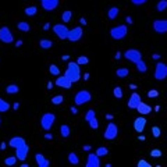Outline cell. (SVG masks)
Segmentation results:
<instances>
[{
	"mask_svg": "<svg viewBox=\"0 0 167 167\" xmlns=\"http://www.w3.org/2000/svg\"><path fill=\"white\" fill-rule=\"evenodd\" d=\"M128 74H130V70H128L127 67H120V68H117V71H116V75L118 77V78H127Z\"/></svg>",
	"mask_w": 167,
	"mask_h": 167,
	"instance_id": "obj_22",
	"label": "cell"
},
{
	"mask_svg": "<svg viewBox=\"0 0 167 167\" xmlns=\"http://www.w3.org/2000/svg\"><path fill=\"white\" fill-rule=\"evenodd\" d=\"M95 117H96V113H95V110H88L87 112V114H85V121H87V123H89V121L92 120V118H95Z\"/></svg>",
	"mask_w": 167,
	"mask_h": 167,
	"instance_id": "obj_37",
	"label": "cell"
},
{
	"mask_svg": "<svg viewBox=\"0 0 167 167\" xmlns=\"http://www.w3.org/2000/svg\"><path fill=\"white\" fill-rule=\"evenodd\" d=\"M125 22H127V24H134V21H132V18H131L130 15H127V17H125Z\"/></svg>",
	"mask_w": 167,
	"mask_h": 167,
	"instance_id": "obj_47",
	"label": "cell"
},
{
	"mask_svg": "<svg viewBox=\"0 0 167 167\" xmlns=\"http://www.w3.org/2000/svg\"><path fill=\"white\" fill-rule=\"evenodd\" d=\"M135 65H137V70H138L139 73H146V71H148V65H146V63L143 61V60L137 61V63H135Z\"/></svg>",
	"mask_w": 167,
	"mask_h": 167,
	"instance_id": "obj_27",
	"label": "cell"
},
{
	"mask_svg": "<svg viewBox=\"0 0 167 167\" xmlns=\"http://www.w3.org/2000/svg\"><path fill=\"white\" fill-rule=\"evenodd\" d=\"M113 95H114V98L121 99V98H123V88L116 87V88H114V91H113Z\"/></svg>",
	"mask_w": 167,
	"mask_h": 167,
	"instance_id": "obj_39",
	"label": "cell"
},
{
	"mask_svg": "<svg viewBox=\"0 0 167 167\" xmlns=\"http://www.w3.org/2000/svg\"><path fill=\"white\" fill-rule=\"evenodd\" d=\"M117 135H118V128H117V125L114 123H109L107 127H106V130H105V134H103L105 139L113 141V139L117 138Z\"/></svg>",
	"mask_w": 167,
	"mask_h": 167,
	"instance_id": "obj_5",
	"label": "cell"
},
{
	"mask_svg": "<svg viewBox=\"0 0 167 167\" xmlns=\"http://www.w3.org/2000/svg\"><path fill=\"white\" fill-rule=\"evenodd\" d=\"M39 46L42 47V49H45V50H47V49H50V47L53 46V42H52L50 39H40Z\"/></svg>",
	"mask_w": 167,
	"mask_h": 167,
	"instance_id": "obj_25",
	"label": "cell"
},
{
	"mask_svg": "<svg viewBox=\"0 0 167 167\" xmlns=\"http://www.w3.org/2000/svg\"><path fill=\"white\" fill-rule=\"evenodd\" d=\"M67 78H70L71 82H78L81 80V68L80 65L77 64L75 61H70L68 65H67V70H65V74H64Z\"/></svg>",
	"mask_w": 167,
	"mask_h": 167,
	"instance_id": "obj_1",
	"label": "cell"
},
{
	"mask_svg": "<svg viewBox=\"0 0 167 167\" xmlns=\"http://www.w3.org/2000/svg\"><path fill=\"white\" fill-rule=\"evenodd\" d=\"M75 63L78 65H85V64H88V63H89V58H88L87 56H80V57L77 58Z\"/></svg>",
	"mask_w": 167,
	"mask_h": 167,
	"instance_id": "obj_38",
	"label": "cell"
},
{
	"mask_svg": "<svg viewBox=\"0 0 167 167\" xmlns=\"http://www.w3.org/2000/svg\"><path fill=\"white\" fill-rule=\"evenodd\" d=\"M82 149H84V150H85V152H89V150H91V149H92V146H91V145H85Z\"/></svg>",
	"mask_w": 167,
	"mask_h": 167,
	"instance_id": "obj_51",
	"label": "cell"
},
{
	"mask_svg": "<svg viewBox=\"0 0 167 167\" xmlns=\"http://www.w3.org/2000/svg\"><path fill=\"white\" fill-rule=\"evenodd\" d=\"M130 88H131V89H137V85H134V84H130Z\"/></svg>",
	"mask_w": 167,
	"mask_h": 167,
	"instance_id": "obj_62",
	"label": "cell"
},
{
	"mask_svg": "<svg viewBox=\"0 0 167 167\" xmlns=\"http://www.w3.org/2000/svg\"><path fill=\"white\" fill-rule=\"evenodd\" d=\"M61 60H63V61H67V60H70V56L68 55H63L61 56Z\"/></svg>",
	"mask_w": 167,
	"mask_h": 167,
	"instance_id": "obj_55",
	"label": "cell"
},
{
	"mask_svg": "<svg viewBox=\"0 0 167 167\" xmlns=\"http://www.w3.org/2000/svg\"><path fill=\"white\" fill-rule=\"evenodd\" d=\"M28 152H29V146L25 143V145H22V146H20V148L15 149V156H17L18 160L24 162V160L28 157Z\"/></svg>",
	"mask_w": 167,
	"mask_h": 167,
	"instance_id": "obj_15",
	"label": "cell"
},
{
	"mask_svg": "<svg viewBox=\"0 0 167 167\" xmlns=\"http://www.w3.org/2000/svg\"><path fill=\"white\" fill-rule=\"evenodd\" d=\"M43 29H45V31H47V29H50V24H49V22H46V24L43 25Z\"/></svg>",
	"mask_w": 167,
	"mask_h": 167,
	"instance_id": "obj_59",
	"label": "cell"
},
{
	"mask_svg": "<svg viewBox=\"0 0 167 167\" xmlns=\"http://www.w3.org/2000/svg\"><path fill=\"white\" fill-rule=\"evenodd\" d=\"M118 14H120L118 7H110L109 11H107V17H109V20H116Z\"/></svg>",
	"mask_w": 167,
	"mask_h": 167,
	"instance_id": "obj_23",
	"label": "cell"
},
{
	"mask_svg": "<svg viewBox=\"0 0 167 167\" xmlns=\"http://www.w3.org/2000/svg\"><path fill=\"white\" fill-rule=\"evenodd\" d=\"M137 110H138V113L141 114V116H148V114H150L152 113V107L148 105V103H143V102H141L138 105V107H137Z\"/></svg>",
	"mask_w": 167,
	"mask_h": 167,
	"instance_id": "obj_19",
	"label": "cell"
},
{
	"mask_svg": "<svg viewBox=\"0 0 167 167\" xmlns=\"http://www.w3.org/2000/svg\"><path fill=\"white\" fill-rule=\"evenodd\" d=\"M25 143H27V141L22 138V137H13V138L8 141V146H11V148H14V149L25 145Z\"/></svg>",
	"mask_w": 167,
	"mask_h": 167,
	"instance_id": "obj_18",
	"label": "cell"
},
{
	"mask_svg": "<svg viewBox=\"0 0 167 167\" xmlns=\"http://www.w3.org/2000/svg\"><path fill=\"white\" fill-rule=\"evenodd\" d=\"M68 31L70 29L67 28V25H64V24H56L55 27H53V32L57 35L58 39H67V36H68Z\"/></svg>",
	"mask_w": 167,
	"mask_h": 167,
	"instance_id": "obj_8",
	"label": "cell"
},
{
	"mask_svg": "<svg viewBox=\"0 0 167 167\" xmlns=\"http://www.w3.org/2000/svg\"><path fill=\"white\" fill-rule=\"evenodd\" d=\"M53 87H55V84L52 82V81H49V82H47V89L50 91V89H53Z\"/></svg>",
	"mask_w": 167,
	"mask_h": 167,
	"instance_id": "obj_48",
	"label": "cell"
},
{
	"mask_svg": "<svg viewBox=\"0 0 167 167\" xmlns=\"http://www.w3.org/2000/svg\"><path fill=\"white\" fill-rule=\"evenodd\" d=\"M40 4H42V7L46 11H52L58 7L60 0H43V2H40Z\"/></svg>",
	"mask_w": 167,
	"mask_h": 167,
	"instance_id": "obj_17",
	"label": "cell"
},
{
	"mask_svg": "<svg viewBox=\"0 0 167 167\" xmlns=\"http://www.w3.org/2000/svg\"><path fill=\"white\" fill-rule=\"evenodd\" d=\"M141 95L137 93V92H134V93H131L130 99H128V107L132 110H137V107H138V105L141 103Z\"/></svg>",
	"mask_w": 167,
	"mask_h": 167,
	"instance_id": "obj_14",
	"label": "cell"
},
{
	"mask_svg": "<svg viewBox=\"0 0 167 167\" xmlns=\"http://www.w3.org/2000/svg\"><path fill=\"white\" fill-rule=\"evenodd\" d=\"M148 0H131V3L135 4V6H142V4H145Z\"/></svg>",
	"mask_w": 167,
	"mask_h": 167,
	"instance_id": "obj_45",
	"label": "cell"
},
{
	"mask_svg": "<svg viewBox=\"0 0 167 167\" xmlns=\"http://www.w3.org/2000/svg\"><path fill=\"white\" fill-rule=\"evenodd\" d=\"M156 10L159 11V13L167 10V0H159V2H157V4H156Z\"/></svg>",
	"mask_w": 167,
	"mask_h": 167,
	"instance_id": "obj_31",
	"label": "cell"
},
{
	"mask_svg": "<svg viewBox=\"0 0 167 167\" xmlns=\"http://www.w3.org/2000/svg\"><path fill=\"white\" fill-rule=\"evenodd\" d=\"M89 127L92 128V130H96V128L99 127V121H98V118L95 117V118H92L91 121H89Z\"/></svg>",
	"mask_w": 167,
	"mask_h": 167,
	"instance_id": "obj_42",
	"label": "cell"
},
{
	"mask_svg": "<svg viewBox=\"0 0 167 167\" xmlns=\"http://www.w3.org/2000/svg\"><path fill=\"white\" fill-rule=\"evenodd\" d=\"M70 110H71V113H73V114H78V109H77L75 106H73Z\"/></svg>",
	"mask_w": 167,
	"mask_h": 167,
	"instance_id": "obj_50",
	"label": "cell"
},
{
	"mask_svg": "<svg viewBox=\"0 0 167 167\" xmlns=\"http://www.w3.org/2000/svg\"><path fill=\"white\" fill-rule=\"evenodd\" d=\"M56 87H60V88H63V89H71L73 82L65 75H58L57 78H56Z\"/></svg>",
	"mask_w": 167,
	"mask_h": 167,
	"instance_id": "obj_11",
	"label": "cell"
},
{
	"mask_svg": "<svg viewBox=\"0 0 167 167\" xmlns=\"http://www.w3.org/2000/svg\"><path fill=\"white\" fill-rule=\"evenodd\" d=\"M146 118L143 116H139V117H137L134 120V130L138 132V134H141V132H143V130H145V127H146Z\"/></svg>",
	"mask_w": 167,
	"mask_h": 167,
	"instance_id": "obj_12",
	"label": "cell"
},
{
	"mask_svg": "<svg viewBox=\"0 0 167 167\" xmlns=\"http://www.w3.org/2000/svg\"><path fill=\"white\" fill-rule=\"evenodd\" d=\"M160 57H162V56H160L159 53H153V55H152V58H153V60H160Z\"/></svg>",
	"mask_w": 167,
	"mask_h": 167,
	"instance_id": "obj_46",
	"label": "cell"
},
{
	"mask_svg": "<svg viewBox=\"0 0 167 167\" xmlns=\"http://www.w3.org/2000/svg\"><path fill=\"white\" fill-rule=\"evenodd\" d=\"M82 36H84V29L81 28V27H75V28H73V29H70L68 31V36H67V39L71 40V42H78Z\"/></svg>",
	"mask_w": 167,
	"mask_h": 167,
	"instance_id": "obj_10",
	"label": "cell"
},
{
	"mask_svg": "<svg viewBox=\"0 0 167 167\" xmlns=\"http://www.w3.org/2000/svg\"><path fill=\"white\" fill-rule=\"evenodd\" d=\"M71 18H73V11L65 10L64 13H63V15H61L63 22H70V21H71Z\"/></svg>",
	"mask_w": 167,
	"mask_h": 167,
	"instance_id": "obj_33",
	"label": "cell"
},
{
	"mask_svg": "<svg viewBox=\"0 0 167 167\" xmlns=\"http://www.w3.org/2000/svg\"><path fill=\"white\" fill-rule=\"evenodd\" d=\"M0 125H2V118H0Z\"/></svg>",
	"mask_w": 167,
	"mask_h": 167,
	"instance_id": "obj_63",
	"label": "cell"
},
{
	"mask_svg": "<svg viewBox=\"0 0 167 167\" xmlns=\"http://www.w3.org/2000/svg\"><path fill=\"white\" fill-rule=\"evenodd\" d=\"M17 28H18L20 31H22V32H28L29 29H31V25H29V22H27V21H20L18 24H17Z\"/></svg>",
	"mask_w": 167,
	"mask_h": 167,
	"instance_id": "obj_26",
	"label": "cell"
},
{
	"mask_svg": "<svg viewBox=\"0 0 167 167\" xmlns=\"http://www.w3.org/2000/svg\"><path fill=\"white\" fill-rule=\"evenodd\" d=\"M24 13H25L28 17H33V15H36L38 13V8L35 7V6H28V7L24 10Z\"/></svg>",
	"mask_w": 167,
	"mask_h": 167,
	"instance_id": "obj_29",
	"label": "cell"
},
{
	"mask_svg": "<svg viewBox=\"0 0 167 167\" xmlns=\"http://www.w3.org/2000/svg\"><path fill=\"white\" fill-rule=\"evenodd\" d=\"M6 92H7L8 95H15L20 92V88L15 85V84H10V85H7V88H6Z\"/></svg>",
	"mask_w": 167,
	"mask_h": 167,
	"instance_id": "obj_24",
	"label": "cell"
},
{
	"mask_svg": "<svg viewBox=\"0 0 167 167\" xmlns=\"http://www.w3.org/2000/svg\"><path fill=\"white\" fill-rule=\"evenodd\" d=\"M6 148H7V143H6V142H2V143H0V149H2V150H4Z\"/></svg>",
	"mask_w": 167,
	"mask_h": 167,
	"instance_id": "obj_53",
	"label": "cell"
},
{
	"mask_svg": "<svg viewBox=\"0 0 167 167\" xmlns=\"http://www.w3.org/2000/svg\"><path fill=\"white\" fill-rule=\"evenodd\" d=\"M138 139L139 141H146V137L145 135H138Z\"/></svg>",
	"mask_w": 167,
	"mask_h": 167,
	"instance_id": "obj_61",
	"label": "cell"
},
{
	"mask_svg": "<svg viewBox=\"0 0 167 167\" xmlns=\"http://www.w3.org/2000/svg\"><path fill=\"white\" fill-rule=\"evenodd\" d=\"M45 138L50 141V139H53V135H52V134H45Z\"/></svg>",
	"mask_w": 167,
	"mask_h": 167,
	"instance_id": "obj_58",
	"label": "cell"
},
{
	"mask_svg": "<svg viewBox=\"0 0 167 167\" xmlns=\"http://www.w3.org/2000/svg\"><path fill=\"white\" fill-rule=\"evenodd\" d=\"M35 160H36V164L39 167H49L50 166V162H49L42 153H36V155H35Z\"/></svg>",
	"mask_w": 167,
	"mask_h": 167,
	"instance_id": "obj_20",
	"label": "cell"
},
{
	"mask_svg": "<svg viewBox=\"0 0 167 167\" xmlns=\"http://www.w3.org/2000/svg\"><path fill=\"white\" fill-rule=\"evenodd\" d=\"M40 2H43V0H40Z\"/></svg>",
	"mask_w": 167,
	"mask_h": 167,
	"instance_id": "obj_64",
	"label": "cell"
},
{
	"mask_svg": "<svg viewBox=\"0 0 167 167\" xmlns=\"http://www.w3.org/2000/svg\"><path fill=\"white\" fill-rule=\"evenodd\" d=\"M68 162L71 164H80V157H78V155L75 152H71L68 155Z\"/></svg>",
	"mask_w": 167,
	"mask_h": 167,
	"instance_id": "obj_30",
	"label": "cell"
},
{
	"mask_svg": "<svg viewBox=\"0 0 167 167\" xmlns=\"http://www.w3.org/2000/svg\"><path fill=\"white\" fill-rule=\"evenodd\" d=\"M114 58H116V60H120V58H121V52H116V55H114Z\"/></svg>",
	"mask_w": 167,
	"mask_h": 167,
	"instance_id": "obj_49",
	"label": "cell"
},
{
	"mask_svg": "<svg viewBox=\"0 0 167 167\" xmlns=\"http://www.w3.org/2000/svg\"><path fill=\"white\" fill-rule=\"evenodd\" d=\"M127 33H128L127 25H117V27H114V28L110 29V36H112L113 39H116V40L124 39V38L127 36Z\"/></svg>",
	"mask_w": 167,
	"mask_h": 167,
	"instance_id": "obj_2",
	"label": "cell"
},
{
	"mask_svg": "<svg viewBox=\"0 0 167 167\" xmlns=\"http://www.w3.org/2000/svg\"><path fill=\"white\" fill-rule=\"evenodd\" d=\"M60 135H61L63 138H68L70 135H71V128L67 124H63L61 127H60Z\"/></svg>",
	"mask_w": 167,
	"mask_h": 167,
	"instance_id": "obj_21",
	"label": "cell"
},
{
	"mask_svg": "<svg viewBox=\"0 0 167 167\" xmlns=\"http://www.w3.org/2000/svg\"><path fill=\"white\" fill-rule=\"evenodd\" d=\"M153 29L157 33H166L167 32V20H155L153 21Z\"/></svg>",
	"mask_w": 167,
	"mask_h": 167,
	"instance_id": "obj_13",
	"label": "cell"
},
{
	"mask_svg": "<svg viewBox=\"0 0 167 167\" xmlns=\"http://www.w3.org/2000/svg\"><path fill=\"white\" fill-rule=\"evenodd\" d=\"M49 71H50L52 75H55V77L60 75V68H58L56 64H50V67H49Z\"/></svg>",
	"mask_w": 167,
	"mask_h": 167,
	"instance_id": "obj_36",
	"label": "cell"
},
{
	"mask_svg": "<svg viewBox=\"0 0 167 167\" xmlns=\"http://www.w3.org/2000/svg\"><path fill=\"white\" fill-rule=\"evenodd\" d=\"M96 155H98L99 157H103V156H107V153H109V149L107 148H103V146H99L98 149H96Z\"/></svg>",
	"mask_w": 167,
	"mask_h": 167,
	"instance_id": "obj_34",
	"label": "cell"
},
{
	"mask_svg": "<svg viewBox=\"0 0 167 167\" xmlns=\"http://www.w3.org/2000/svg\"><path fill=\"white\" fill-rule=\"evenodd\" d=\"M13 109H14V110H18V109H20V103H18V102H15L14 105H13Z\"/></svg>",
	"mask_w": 167,
	"mask_h": 167,
	"instance_id": "obj_56",
	"label": "cell"
},
{
	"mask_svg": "<svg viewBox=\"0 0 167 167\" xmlns=\"http://www.w3.org/2000/svg\"><path fill=\"white\" fill-rule=\"evenodd\" d=\"M124 57L127 58L128 61L131 63H137L139 60H142V53L138 50V49H128V50L124 52Z\"/></svg>",
	"mask_w": 167,
	"mask_h": 167,
	"instance_id": "obj_7",
	"label": "cell"
},
{
	"mask_svg": "<svg viewBox=\"0 0 167 167\" xmlns=\"http://www.w3.org/2000/svg\"><path fill=\"white\" fill-rule=\"evenodd\" d=\"M80 22H81V25H87V20L84 18V17H81V20H80Z\"/></svg>",
	"mask_w": 167,
	"mask_h": 167,
	"instance_id": "obj_57",
	"label": "cell"
},
{
	"mask_svg": "<svg viewBox=\"0 0 167 167\" xmlns=\"http://www.w3.org/2000/svg\"><path fill=\"white\" fill-rule=\"evenodd\" d=\"M10 110V103L6 102L3 98H0V113H6Z\"/></svg>",
	"mask_w": 167,
	"mask_h": 167,
	"instance_id": "obj_28",
	"label": "cell"
},
{
	"mask_svg": "<svg viewBox=\"0 0 167 167\" xmlns=\"http://www.w3.org/2000/svg\"><path fill=\"white\" fill-rule=\"evenodd\" d=\"M17 156H8L4 159V164H7V166H14L15 163H17Z\"/></svg>",
	"mask_w": 167,
	"mask_h": 167,
	"instance_id": "obj_35",
	"label": "cell"
},
{
	"mask_svg": "<svg viewBox=\"0 0 167 167\" xmlns=\"http://www.w3.org/2000/svg\"><path fill=\"white\" fill-rule=\"evenodd\" d=\"M152 135L155 137V138H160L162 131H160V128L157 127V125H153V127H152Z\"/></svg>",
	"mask_w": 167,
	"mask_h": 167,
	"instance_id": "obj_40",
	"label": "cell"
},
{
	"mask_svg": "<svg viewBox=\"0 0 167 167\" xmlns=\"http://www.w3.org/2000/svg\"><path fill=\"white\" fill-rule=\"evenodd\" d=\"M84 80H85V81H89V73H85V74H84Z\"/></svg>",
	"mask_w": 167,
	"mask_h": 167,
	"instance_id": "obj_60",
	"label": "cell"
},
{
	"mask_svg": "<svg viewBox=\"0 0 167 167\" xmlns=\"http://www.w3.org/2000/svg\"><path fill=\"white\" fill-rule=\"evenodd\" d=\"M63 102H64V96H63V95H56V96L52 98V103H53L55 106L61 105Z\"/></svg>",
	"mask_w": 167,
	"mask_h": 167,
	"instance_id": "obj_32",
	"label": "cell"
},
{
	"mask_svg": "<svg viewBox=\"0 0 167 167\" xmlns=\"http://www.w3.org/2000/svg\"><path fill=\"white\" fill-rule=\"evenodd\" d=\"M15 47H20V46H22V40L21 39H18L17 42H15V45H14Z\"/></svg>",
	"mask_w": 167,
	"mask_h": 167,
	"instance_id": "obj_54",
	"label": "cell"
},
{
	"mask_svg": "<svg viewBox=\"0 0 167 167\" xmlns=\"http://www.w3.org/2000/svg\"><path fill=\"white\" fill-rule=\"evenodd\" d=\"M113 118H114V116H113V114H110V113H107V114H106V120H113Z\"/></svg>",
	"mask_w": 167,
	"mask_h": 167,
	"instance_id": "obj_52",
	"label": "cell"
},
{
	"mask_svg": "<svg viewBox=\"0 0 167 167\" xmlns=\"http://www.w3.org/2000/svg\"><path fill=\"white\" fill-rule=\"evenodd\" d=\"M55 121H56V116L53 113H45L43 116L40 117V127L43 128L45 131H49L52 130Z\"/></svg>",
	"mask_w": 167,
	"mask_h": 167,
	"instance_id": "obj_3",
	"label": "cell"
},
{
	"mask_svg": "<svg viewBox=\"0 0 167 167\" xmlns=\"http://www.w3.org/2000/svg\"><path fill=\"white\" fill-rule=\"evenodd\" d=\"M137 164H138V167H150V163H149V162H146V160H143V159L139 160Z\"/></svg>",
	"mask_w": 167,
	"mask_h": 167,
	"instance_id": "obj_44",
	"label": "cell"
},
{
	"mask_svg": "<svg viewBox=\"0 0 167 167\" xmlns=\"http://www.w3.org/2000/svg\"><path fill=\"white\" fill-rule=\"evenodd\" d=\"M150 156L155 157V159H159V157H162V150L160 149H152L150 150Z\"/></svg>",
	"mask_w": 167,
	"mask_h": 167,
	"instance_id": "obj_41",
	"label": "cell"
},
{
	"mask_svg": "<svg viewBox=\"0 0 167 167\" xmlns=\"http://www.w3.org/2000/svg\"><path fill=\"white\" fill-rule=\"evenodd\" d=\"M155 78L157 81H163L167 78V64L166 63L159 61L156 64V68H155Z\"/></svg>",
	"mask_w": 167,
	"mask_h": 167,
	"instance_id": "obj_6",
	"label": "cell"
},
{
	"mask_svg": "<svg viewBox=\"0 0 167 167\" xmlns=\"http://www.w3.org/2000/svg\"><path fill=\"white\" fill-rule=\"evenodd\" d=\"M148 96H149L150 99L157 98V96H159V91H157V89H150V91L148 92Z\"/></svg>",
	"mask_w": 167,
	"mask_h": 167,
	"instance_id": "obj_43",
	"label": "cell"
},
{
	"mask_svg": "<svg viewBox=\"0 0 167 167\" xmlns=\"http://www.w3.org/2000/svg\"><path fill=\"white\" fill-rule=\"evenodd\" d=\"M0 40L3 43H13L14 36H13V32L10 31L8 27H2L0 28Z\"/></svg>",
	"mask_w": 167,
	"mask_h": 167,
	"instance_id": "obj_9",
	"label": "cell"
},
{
	"mask_svg": "<svg viewBox=\"0 0 167 167\" xmlns=\"http://www.w3.org/2000/svg\"><path fill=\"white\" fill-rule=\"evenodd\" d=\"M99 166H100V157L96 153H89L85 167H99Z\"/></svg>",
	"mask_w": 167,
	"mask_h": 167,
	"instance_id": "obj_16",
	"label": "cell"
},
{
	"mask_svg": "<svg viewBox=\"0 0 167 167\" xmlns=\"http://www.w3.org/2000/svg\"><path fill=\"white\" fill-rule=\"evenodd\" d=\"M91 99H92L91 92L87 91V89H82V91H80L78 93H75V96H74V102H75L77 106H82V105H85V103L89 102Z\"/></svg>",
	"mask_w": 167,
	"mask_h": 167,
	"instance_id": "obj_4",
	"label": "cell"
}]
</instances>
